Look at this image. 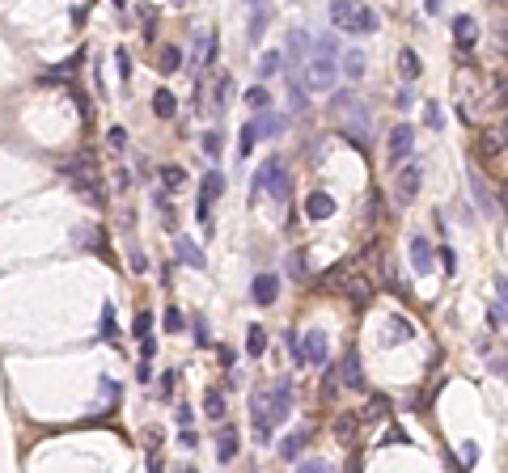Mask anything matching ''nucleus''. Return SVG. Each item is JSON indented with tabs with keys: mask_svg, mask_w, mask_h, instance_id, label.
<instances>
[{
	"mask_svg": "<svg viewBox=\"0 0 508 473\" xmlns=\"http://www.w3.org/2000/svg\"><path fill=\"white\" fill-rule=\"evenodd\" d=\"M288 414H293V381H288V376L271 381L267 389H254V397H250V422H254V439L258 444H271V427H276V422H284Z\"/></svg>",
	"mask_w": 508,
	"mask_h": 473,
	"instance_id": "nucleus-1",
	"label": "nucleus"
},
{
	"mask_svg": "<svg viewBox=\"0 0 508 473\" xmlns=\"http://www.w3.org/2000/svg\"><path fill=\"white\" fill-rule=\"evenodd\" d=\"M330 21L335 30H348V34H377L381 30V17L360 5V0H330Z\"/></svg>",
	"mask_w": 508,
	"mask_h": 473,
	"instance_id": "nucleus-2",
	"label": "nucleus"
},
{
	"mask_svg": "<svg viewBox=\"0 0 508 473\" xmlns=\"http://www.w3.org/2000/svg\"><path fill=\"white\" fill-rule=\"evenodd\" d=\"M263 190H271V199H280V203H288V190H293V178H288V165L280 157L271 161H263L254 169V178H250V199L263 194Z\"/></svg>",
	"mask_w": 508,
	"mask_h": 473,
	"instance_id": "nucleus-3",
	"label": "nucleus"
},
{
	"mask_svg": "<svg viewBox=\"0 0 508 473\" xmlns=\"http://www.w3.org/2000/svg\"><path fill=\"white\" fill-rule=\"evenodd\" d=\"M335 77H339V64H335V55H326V51H313V55L305 60V85H309L313 93H326V89L335 85Z\"/></svg>",
	"mask_w": 508,
	"mask_h": 473,
	"instance_id": "nucleus-4",
	"label": "nucleus"
},
{
	"mask_svg": "<svg viewBox=\"0 0 508 473\" xmlns=\"http://www.w3.org/2000/svg\"><path fill=\"white\" fill-rule=\"evenodd\" d=\"M420 182H424V165H420V161H407V165L398 169V178H394V199H398V207H411V203H415Z\"/></svg>",
	"mask_w": 508,
	"mask_h": 473,
	"instance_id": "nucleus-5",
	"label": "nucleus"
},
{
	"mask_svg": "<svg viewBox=\"0 0 508 473\" xmlns=\"http://www.w3.org/2000/svg\"><path fill=\"white\" fill-rule=\"evenodd\" d=\"M411 148H415V127L398 123V127L390 131V140H385V161H390V165H402V161L411 157Z\"/></svg>",
	"mask_w": 508,
	"mask_h": 473,
	"instance_id": "nucleus-6",
	"label": "nucleus"
},
{
	"mask_svg": "<svg viewBox=\"0 0 508 473\" xmlns=\"http://www.w3.org/2000/svg\"><path fill=\"white\" fill-rule=\"evenodd\" d=\"M221 194H225V173H221V169H212L208 178L199 182V220H208L212 203H216V199H221Z\"/></svg>",
	"mask_w": 508,
	"mask_h": 473,
	"instance_id": "nucleus-7",
	"label": "nucleus"
},
{
	"mask_svg": "<svg viewBox=\"0 0 508 473\" xmlns=\"http://www.w3.org/2000/svg\"><path fill=\"white\" fill-rule=\"evenodd\" d=\"M216 60V38H212V30H195V47H191V68H195V72H204L208 64Z\"/></svg>",
	"mask_w": 508,
	"mask_h": 473,
	"instance_id": "nucleus-8",
	"label": "nucleus"
},
{
	"mask_svg": "<svg viewBox=\"0 0 508 473\" xmlns=\"http://www.w3.org/2000/svg\"><path fill=\"white\" fill-rule=\"evenodd\" d=\"M305 359L313 368H330V338L322 330H309L305 334Z\"/></svg>",
	"mask_w": 508,
	"mask_h": 473,
	"instance_id": "nucleus-9",
	"label": "nucleus"
},
{
	"mask_svg": "<svg viewBox=\"0 0 508 473\" xmlns=\"http://www.w3.org/2000/svg\"><path fill=\"white\" fill-rule=\"evenodd\" d=\"M453 42L462 47V51H470V47L479 42V21L470 17V13H462V17H453Z\"/></svg>",
	"mask_w": 508,
	"mask_h": 473,
	"instance_id": "nucleus-10",
	"label": "nucleus"
},
{
	"mask_svg": "<svg viewBox=\"0 0 508 473\" xmlns=\"http://www.w3.org/2000/svg\"><path fill=\"white\" fill-rule=\"evenodd\" d=\"M250 296H254V305H276L280 301V279L276 275H254Z\"/></svg>",
	"mask_w": 508,
	"mask_h": 473,
	"instance_id": "nucleus-11",
	"label": "nucleus"
},
{
	"mask_svg": "<svg viewBox=\"0 0 508 473\" xmlns=\"http://www.w3.org/2000/svg\"><path fill=\"white\" fill-rule=\"evenodd\" d=\"M250 123H254L258 140H276V136L284 131V114H271V110H258V114H250Z\"/></svg>",
	"mask_w": 508,
	"mask_h": 473,
	"instance_id": "nucleus-12",
	"label": "nucleus"
},
{
	"mask_svg": "<svg viewBox=\"0 0 508 473\" xmlns=\"http://www.w3.org/2000/svg\"><path fill=\"white\" fill-rule=\"evenodd\" d=\"M305 216H309V220H330V216H335V199H330L326 190H313V194L305 199Z\"/></svg>",
	"mask_w": 508,
	"mask_h": 473,
	"instance_id": "nucleus-13",
	"label": "nucleus"
},
{
	"mask_svg": "<svg viewBox=\"0 0 508 473\" xmlns=\"http://www.w3.org/2000/svg\"><path fill=\"white\" fill-rule=\"evenodd\" d=\"M339 376H343V385H352V389L365 385V368H360V355H356V351L343 355V363H339Z\"/></svg>",
	"mask_w": 508,
	"mask_h": 473,
	"instance_id": "nucleus-14",
	"label": "nucleus"
},
{
	"mask_svg": "<svg viewBox=\"0 0 508 473\" xmlns=\"http://www.w3.org/2000/svg\"><path fill=\"white\" fill-rule=\"evenodd\" d=\"M309 439H313V431L305 427V431H293V435H288L284 444H280V457L284 461H297L301 452H305V448H309Z\"/></svg>",
	"mask_w": 508,
	"mask_h": 473,
	"instance_id": "nucleus-15",
	"label": "nucleus"
},
{
	"mask_svg": "<svg viewBox=\"0 0 508 473\" xmlns=\"http://www.w3.org/2000/svg\"><path fill=\"white\" fill-rule=\"evenodd\" d=\"M305 47H309V38H305L301 30H293V34H288V42H284V55H288V64H293V68H305Z\"/></svg>",
	"mask_w": 508,
	"mask_h": 473,
	"instance_id": "nucleus-16",
	"label": "nucleus"
},
{
	"mask_svg": "<svg viewBox=\"0 0 508 473\" xmlns=\"http://www.w3.org/2000/svg\"><path fill=\"white\" fill-rule=\"evenodd\" d=\"M174 250H178V262H186V266H195V270H204V266H208V258H204V250H199L195 241L178 237V245H174Z\"/></svg>",
	"mask_w": 508,
	"mask_h": 473,
	"instance_id": "nucleus-17",
	"label": "nucleus"
},
{
	"mask_svg": "<svg viewBox=\"0 0 508 473\" xmlns=\"http://www.w3.org/2000/svg\"><path fill=\"white\" fill-rule=\"evenodd\" d=\"M411 266H415L420 275H424V270H432V245L424 237H411Z\"/></svg>",
	"mask_w": 508,
	"mask_h": 473,
	"instance_id": "nucleus-18",
	"label": "nucleus"
},
{
	"mask_svg": "<svg viewBox=\"0 0 508 473\" xmlns=\"http://www.w3.org/2000/svg\"><path fill=\"white\" fill-rule=\"evenodd\" d=\"M398 72H402V77H407V81H415V77H420V72H424V64H420V55H415V51H411V47H402V51H398Z\"/></svg>",
	"mask_w": 508,
	"mask_h": 473,
	"instance_id": "nucleus-19",
	"label": "nucleus"
},
{
	"mask_svg": "<svg viewBox=\"0 0 508 473\" xmlns=\"http://www.w3.org/2000/svg\"><path fill=\"white\" fill-rule=\"evenodd\" d=\"M174 110H178L174 93H169V89H157V93H153V114H157V118H174Z\"/></svg>",
	"mask_w": 508,
	"mask_h": 473,
	"instance_id": "nucleus-20",
	"label": "nucleus"
},
{
	"mask_svg": "<svg viewBox=\"0 0 508 473\" xmlns=\"http://www.w3.org/2000/svg\"><path fill=\"white\" fill-rule=\"evenodd\" d=\"M161 186L165 190H182L186 186V169L182 165H161Z\"/></svg>",
	"mask_w": 508,
	"mask_h": 473,
	"instance_id": "nucleus-21",
	"label": "nucleus"
},
{
	"mask_svg": "<svg viewBox=\"0 0 508 473\" xmlns=\"http://www.w3.org/2000/svg\"><path fill=\"white\" fill-rule=\"evenodd\" d=\"M237 457V431H221L216 435V461H233Z\"/></svg>",
	"mask_w": 508,
	"mask_h": 473,
	"instance_id": "nucleus-22",
	"label": "nucleus"
},
{
	"mask_svg": "<svg viewBox=\"0 0 508 473\" xmlns=\"http://www.w3.org/2000/svg\"><path fill=\"white\" fill-rule=\"evenodd\" d=\"M356 427H360V418H356V414H339V418H335V435H339V444H352Z\"/></svg>",
	"mask_w": 508,
	"mask_h": 473,
	"instance_id": "nucleus-23",
	"label": "nucleus"
},
{
	"mask_svg": "<svg viewBox=\"0 0 508 473\" xmlns=\"http://www.w3.org/2000/svg\"><path fill=\"white\" fill-rule=\"evenodd\" d=\"M492 106L496 110H508V77H504V72H496V77H492Z\"/></svg>",
	"mask_w": 508,
	"mask_h": 473,
	"instance_id": "nucleus-24",
	"label": "nucleus"
},
{
	"mask_svg": "<svg viewBox=\"0 0 508 473\" xmlns=\"http://www.w3.org/2000/svg\"><path fill=\"white\" fill-rule=\"evenodd\" d=\"M385 338H394V342H407V338H411V321L394 313L390 321H385Z\"/></svg>",
	"mask_w": 508,
	"mask_h": 473,
	"instance_id": "nucleus-25",
	"label": "nucleus"
},
{
	"mask_svg": "<svg viewBox=\"0 0 508 473\" xmlns=\"http://www.w3.org/2000/svg\"><path fill=\"white\" fill-rule=\"evenodd\" d=\"M229 89H233V77L229 72H221V77H216V85H212V93H216V110L225 114V106H229Z\"/></svg>",
	"mask_w": 508,
	"mask_h": 473,
	"instance_id": "nucleus-26",
	"label": "nucleus"
},
{
	"mask_svg": "<svg viewBox=\"0 0 508 473\" xmlns=\"http://www.w3.org/2000/svg\"><path fill=\"white\" fill-rule=\"evenodd\" d=\"M246 106H250V114H258V110H267L271 106V93L263 89V85H254V89H246Z\"/></svg>",
	"mask_w": 508,
	"mask_h": 473,
	"instance_id": "nucleus-27",
	"label": "nucleus"
},
{
	"mask_svg": "<svg viewBox=\"0 0 508 473\" xmlns=\"http://www.w3.org/2000/svg\"><path fill=\"white\" fill-rule=\"evenodd\" d=\"M246 351H250V355H263V351H267V330H263V326H250V330H246Z\"/></svg>",
	"mask_w": 508,
	"mask_h": 473,
	"instance_id": "nucleus-28",
	"label": "nucleus"
},
{
	"mask_svg": "<svg viewBox=\"0 0 508 473\" xmlns=\"http://www.w3.org/2000/svg\"><path fill=\"white\" fill-rule=\"evenodd\" d=\"M157 68H161V72H178V68H182V51H178V47H161Z\"/></svg>",
	"mask_w": 508,
	"mask_h": 473,
	"instance_id": "nucleus-29",
	"label": "nucleus"
},
{
	"mask_svg": "<svg viewBox=\"0 0 508 473\" xmlns=\"http://www.w3.org/2000/svg\"><path fill=\"white\" fill-rule=\"evenodd\" d=\"M343 72H348L352 81H360V77H365V55H360V51H348V55H343Z\"/></svg>",
	"mask_w": 508,
	"mask_h": 473,
	"instance_id": "nucleus-30",
	"label": "nucleus"
},
{
	"mask_svg": "<svg viewBox=\"0 0 508 473\" xmlns=\"http://www.w3.org/2000/svg\"><path fill=\"white\" fill-rule=\"evenodd\" d=\"M470 186H474V199H479V207H483V212H492L496 203H492V194H487V186H483V178H479L474 169H470Z\"/></svg>",
	"mask_w": 508,
	"mask_h": 473,
	"instance_id": "nucleus-31",
	"label": "nucleus"
},
{
	"mask_svg": "<svg viewBox=\"0 0 508 473\" xmlns=\"http://www.w3.org/2000/svg\"><path fill=\"white\" fill-rule=\"evenodd\" d=\"M280 64H284V51H267V55L258 60V72H263V77H276Z\"/></svg>",
	"mask_w": 508,
	"mask_h": 473,
	"instance_id": "nucleus-32",
	"label": "nucleus"
},
{
	"mask_svg": "<svg viewBox=\"0 0 508 473\" xmlns=\"http://www.w3.org/2000/svg\"><path fill=\"white\" fill-rule=\"evenodd\" d=\"M161 326H165L169 334H178V330L186 326V317H182V309H165V317H161Z\"/></svg>",
	"mask_w": 508,
	"mask_h": 473,
	"instance_id": "nucleus-33",
	"label": "nucleus"
},
{
	"mask_svg": "<svg viewBox=\"0 0 508 473\" xmlns=\"http://www.w3.org/2000/svg\"><path fill=\"white\" fill-rule=\"evenodd\" d=\"M153 203H157V212H161V220H165V229H174V207H169L165 190H157V194H153Z\"/></svg>",
	"mask_w": 508,
	"mask_h": 473,
	"instance_id": "nucleus-34",
	"label": "nucleus"
},
{
	"mask_svg": "<svg viewBox=\"0 0 508 473\" xmlns=\"http://www.w3.org/2000/svg\"><path fill=\"white\" fill-rule=\"evenodd\" d=\"M504 144H508V140H504L500 131H483V153H492V157H496Z\"/></svg>",
	"mask_w": 508,
	"mask_h": 473,
	"instance_id": "nucleus-35",
	"label": "nucleus"
},
{
	"mask_svg": "<svg viewBox=\"0 0 508 473\" xmlns=\"http://www.w3.org/2000/svg\"><path fill=\"white\" fill-rule=\"evenodd\" d=\"M114 64H119V77H132V55H128V47H114Z\"/></svg>",
	"mask_w": 508,
	"mask_h": 473,
	"instance_id": "nucleus-36",
	"label": "nucleus"
},
{
	"mask_svg": "<svg viewBox=\"0 0 508 473\" xmlns=\"http://www.w3.org/2000/svg\"><path fill=\"white\" fill-rule=\"evenodd\" d=\"M254 140H258L254 123H246V127H241V157H250V153H254Z\"/></svg>",
	"mask_w": 508,
	"mask_h": 473,
	"instance_id": "nucleus-37",
	"label": "nucleus"
},
{
	"mask_svg": "<svg viewBox=\"0 0 508 473\" xmlns=\"http://www.w3.org/2000/svg\"><path fill=\"white\" fill-rule=\"evenodd\" d=\"M191 326H195V342H199V346L212 342V334H208V317H204V313H195V321H191Z\"/></svg>",
	"mask_w": 508,
	"mask_h": 473,
	"instance_id": "nucleus-38",
	"label": "nucleus"
},
{
	"mask_svg": "<svg viewBox=\"0 0 508 473\" xmlns=\"http://www.w3.org/2000/svg\"><path fill=\"white\" fill-rule=\"evenodd\" d=\"M204 410H208L212 418H221V414H225V397L216 393V389H208V406H204Z\"/></svg>",
	"mask_w": 508,
	"mask_h": 473,
	"instance_id": "nucleus-39",
	"label": "nucleus"
},
{
	"mask_svg": "<svg viewBox=\"0 0 508 473\" xmlns=\"http://www.w3.org/2000/svg\"><path fill=\"white\" fill-rule=\"evenodd\" d=\"M199 144H204V153H208V157H221V136H216V131H204Z\"/></svg>",
	"mask_w": 508,
	"mask_h": 473,
	"instance_id": "nucleus-40",
	"label": "nucleus"
},
{
	"mask_svg": "<svg viewBox=\"0 0 508 473\" xmlns=\"http://www.w3.org/2000/svg\"><path fill=\"white\" fill-rule=\"evenodd\" d=\"M288 97H293V110H297V114H305V89H301L297 81L288 85Z\"/></svg>",
	"mask_w": 508,
	"mask_h": 473,
	"instance_id": "nucleus-41",
	"label": "nucleus"
},
{
	"mask_svg": "<svg viewBox=\"0 0 508 473\" xmlns=\"http://www.w3.org/2000/svg\"><path fill=\"white\" fill-rule=\"evenodd\" d=\"M132 330H136V338H149V330H153V317H149V313H136V326H132Z\"/></svg>",
	"mask_w": 508,
	"mask_h": 473,
	"instance_id": "nucleus-42",
	"label": "nucleus"
},
{
	"mask_svg": "<svg viewBox=\"0 0 508 473\" xmlns=\"http://www.w3.org/2000/svg\"><path fill=\"white\" fill-rule=\"evenodd\" d=\"M102 229H77V245H102Z\"/></svg>",
	"mask_w": 508,
	"mask_h": 473,
	"instance_id": "nucleus-43",
	"label": "nucleus"
},
{
	"mask_svg": "<svg viewBox=\"0 0 508 473\" xmlns=\"http://www.w3.org/2000/svg\"><path fill=\"white\" fill-rule=\"evenodd\" d=\"M288 275H293V279H301V275H305V254H301V250H297L293 258H288Z\"/></svg>",
	"mask_w": 508,
	"mask_h": 473,
	"instance_id": "nucleus-44",
	"label": "nucleus"
},
{
	"mask_svg": "<svg viewBox=\"0 0 508 473\" xmlns=\"http://www.w3.org/2000/svg\"><path fill=\"white\" fill-rule=\"evenodd\" d=\"M106 144H110V148H123V144H128V127H110V131H106Z\"/></svg>",
	"mask_w": 508,
	"mask_h": 473,
	"instance_id": "nucleus-45",
	"label": "nucleus"
},
{
	"mask_svg": "<svg viewBox=\"0 0 508 473\" xmlns=\"http://www.w3.org/2000/svg\"><path fill=\"white\" fill-rule=\"evenodd\" d=\"M500 321H504V305H500V301H496V305H492V309H487V326H492V334H496V330H500Z\"/></svg>",
	"mask_w": 508,
	"mask_h": 473,
	"instance_id": "nucleus-46",
	"label": "nucleus"
},
{
	"mask_svg": "<svg viewBox=\"0 0 508 473\" xmlns=\"http://www.w3.org/2000/svg\"><path fill=\"white\" fill-rule=\"evenodd\" d=\"M102 334H106V338H114V305H106V309H102Z\"/></svg>",
	"mask_w": 508,
	"mask_h": 473,
	"instance_id": "nucleus-47",
	"label": "nucleus"
},
{
	"mask_svg": "<svg viewBox=\"0 0 508 473\" xmlns=\"http://www.w3.org/2000/svg\"><path fill=\"white\" fill-rule=\"evenodd\" d=\"M424 123H428V127H432V131H437V127H441V110H437V106H432V102L424 106Z\"/></svg>",
	"mask_w": 508,
	"mask_h": 473,
	"instance_id": "nucleus-48",
	"label": "nucleus"
},
{
	"mask_svg": "<svg viewBox=\"0 0 508 473\" xmlns=\"http://www.w3.org/2000/svg\"><path fill=\"white\" fill-rule=\"evenodd\" d=\"M174 381H178V372H165V376H161V397L174 393Z\"/></svg>",
	"mask_w": 508,
	"mask_h": 473,
	"instance_id": "nucleus-49",
	"label": "nucleus"
},
{
	"mask_svg": "<svg viewBox=\"0 0 508 473\" xmlns=\"http://www.w3.org/2000/svg\"><path fill=\"white\" fill-rule=\"evenodd\" d=\"M496 292H500V305H504V313H508V279H504V275H496Z\"/></svg>",
	"mask_w": 508,
	"mask_h": 473,
	"instance_id": "nucleus-50",
	"label": "nucleus"
},
{
	"mask_svg": "<svg viewBox=\"0 0 508 473\" xmlns=\"http://www.w3.org/2000/svg\"><path fill=\"white\" fill-rule=\"evenodd\" d=\"M178 439H182V448H195V444H199V435L191 431V427H182V435H178Z\"/></svg>",
	"mask_w": 508,
	"mask_h": 473,
	"instance_id": "nucleus-51",
	"label": "nucleus"
},
{
	"mask_svg": "<svg viewBox=\"0 0 508 473\" xmlns=\"http://www.w3.org/2000/svg\"><path fill=\"white\" fill-rule=\"evenodd\" d=\"M174 418H178V427H191V406H178Z\"/></svg>",
	"mask_w": 508,
	"mask_h": 473,
	"instance_id": "nucleus-52",
	"label": "nucleus"
},
{
	"mask_svg": "<svg viewBox=\"0 0 508 473\" xmlns=\"http://www.w3.org/2000/svg\"><path fill=\"white\" fill-rule=\"evenodd\" d=\"M132 270H149V262H144V254H140V250H132Z\"/></svg>",
	"mask_w": 508,
	"mask_h": 473,
	"instance_id": "nucleus-53",
	"label": "nucleus"
},
{
	"mask_svg": "<svg viewBox=\"0 0 508 473\" xmlns=\"http://www.w3.org/2000/svg\"><path fill=\"white\" fill-rule=\"evenodd\" d=\"M441 266L449 270V275H453V270H457V266H453V250H441Z\"/></svg>",
	"mask_w": 508,
	"mask_h": 473,
	"instance_id": "nucleus-54",
	"label": "nucleus"
},
{
	"mask_svg": "<svg viewBox=\"0 0 508 473\" xmlns=\"http://www.w3.org/2000/svg\"><path fill=\"white\" fill-rule=\"evenodd\" d=\"M394 102H398V110H411V102H415V97H411V93H407V89H402V93H398V97H394Z\"/></svg>",
	"mask_w": 508,
	"mask_h": 473,
	"instance_id": "nucleus-55",
	"label": "nucleus"
},
{
	"mask_svg": "<svg viewBox=\"0 0 508 473\" xmlns=\"http://www.w3.org/2000/svg\"><path fill=\"white\" fill-rule=\"evenodd\" d=\"M424 9H428V13H437V9H441V0H424Z\"/></svg>",
	"mask_w": 508,
	"mask_h": 473,
	"instance_id": "nucleus-56",
	"label": "nucleus"
},
{
	"mask_svg": "<svg viewBox=\"0 0 508 473\" xmlns=\"http://www.w3.org/2000/svg\"><path fill=\"white\" fill-rule=\"evenodd\" d=\"M132 5V0H114V9H128Z\"/></svg>",
	"mask_w": 508,
	"mask_h": 473,
	"instance_id": "nucleus-57",
	"label": "nucleus"
},
{
	"mask_svg": "<svg viewBox=\"0 0 508 473\" xmlns=\"http://www.w3.org/2000/svg\"><path fill=\"white\" fill-rule=\"evenodd\" d=\"M500 136H504V140H508V118H504V127H500Z\"/></svg>",
	"mask_w": 508,
	"mask_h": 473,
	"instance_id": "nucleus-58",
	"label": "nucleus"
},
{
	"mask_svg": "<svg viewBox=\"0 0 508 473\" xmlns=\"http://www.w3.org/2000/svg\"><path fill=\"white\" fill-rule=\"evenodd\" d=\"M169 5H186V0H169Z\"/></svg>",
	"mask_w": 508,
	"mask_h": 473,
	"instance_id": "nucleus-59",
	"label": "nucleus"
},
{
	"mask_svg": "<svg viewBox=\"0 0 508 473\" xmlns=\"http://www.w3.org/2000/svg\"><path fill=\"white\" fill-rule=\"evenodd\" d=\"M504 376H508V359H504Z\"/></svg>",
	"mask_w": 508,
	"mask_h": 473,
	"instance_id": "nucleus-60",
	"label": "nucleus"
}]
</instances>
